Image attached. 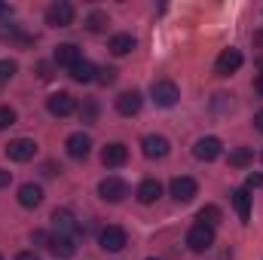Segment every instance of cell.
<instances>
[{"label": "cell", "instance_id": "cell-36", "mask_svg": "<svg viewBox=\"0 0 263 260\" xmlns=\"http://www.w3.org/2000/svg\"><path fill=\"white\" fill-rule=\"evenodd\" d=\"M254 89H257V95H263V73L254 80Z\"/></svg>", "mask_w": 263, "mask_h": 260}, {"label": "cell", "instance_id": "cell-37", "mask_svg": "<svg viewBox=\"0 0 263 260\" xmlns=\"http://www.w3.org/2000/svg\"><path fill=\"white\" fill-rule=\"evenodd\" d=\"M254 43H263V31L260 34H254Z\"/></svg>", "mask_w": 263, "mask_h": 260}, {"label": "cell", "instance_id": "cell-15", "mask_svg": "<svg viewBox=\"0 0 263 260\" xmlns=\"http://www.w3.org/2000/svg\"><path fill=\"white\" fill-rule=\"evenodd\" d=\"M135 196H138V202H141V205H153V202L162 196V184H159L156 178H147V181H141V184H138Z\"/></svg>", "mask_w": 263, "mask_h": 260}, {"label": "cell", "instance_id": "cell-21", "mask_svg": "<svg viewBox=\"0 0 263 260\" xmlns=\"http://www.w3.org/2000/svg\"><path fill=\"white\" fill-rule=\"evenodd\" d=\"M95 73H98V67L92 65V62H86V59H80L77 65L70 67V77H73L77 83H92V80H95Z\"/></svg>", "mask_w": 263, "mask_h": 260}, {"label": "cell", "instance_id": "cell-3", "mask_svg": "<svg viewBox=\"0 0 263 260\" xmlns=\"http://www.w3.org/2000/svg\"><path fill=\"white\" fill-rule=\"evenodd\" d=\"M98 196H101L104 202H123V199L129 196V184H126L123 178L110 175V178H104V181L98 184Z\"/></svg>", "mask_w": 263, "mask_h": 260}, {"label": "cell", "instance_id": "cell-29", "mask_svg": "<svg viewBox=\"0 0 263 260\" xmlns=\"http://www.w3.org/2000/svg\"><path fill=\"white\" fill-rule=\"evenodd\" d=\"M95 114H98V104L95 101H86L83 104V123H95Z\"/></svg>", "mask_w": 263, "mask_h": 260}, {"label": "cell", "instance_id": "cell-4", "mask_svg": "<svg viewBox=\"0 0 263 260\" xmlns=\"http://www.w3.org/2000/svg\"><path fill=\"white\" fill-rule=\"evenodd\" d=\"M46 110H49L52 117H70V114L77 110V98H73L70 92H52V95L46 98Z\"/></svg>", "mask_w": 263, "mask_h": 260}, {"label": "cell", "instance_id": "cell-7", "mask_svg": "<svg viewBox=\"0 0 263 260\" xmlns=\"http://www.w3.org/2000/svg\"><path fill=\"white\" fill-rule=\"evenodd\" d=\"M73 22V6L67 3V0H59V3H52L49 9H46V25H52V28H67Z\"/></svg>", "mask_w": 263, "mask_h": 260}, {"label": "cell", "instance_id": "cell-2", "mask_svg": "<svg viewBox=\"0 0 263 260\" xmlns=\"http://www.w3.org/2000/svg\"><path fill=\"white\" fill-rule=\"evenodd\" d=\"M150 95H153V101H156L159 107H175L178 98H181V92H178V86H175L172 80H156V83L150 86Z\"/></svg>", "mask_w": 263, "mask_h": 260}, {"label": "cell", "instance_id": "cell-33", "mask_svg": "<svg viewBox=\"0 0 263 260\" xmlns=\"http://www.w3.org/2000/svg\"><path fill=\"white\" fill-rule=\"evenodd\" d=\"M9 181H12V175H9V172H3V169H0V187H9Z\"/></svg>", "mask_w": 263, "mask_h": 260}, {"label": "cell", "instance_id": "cell-11", "mask_svg": "<svg viewBox=\"0 0 263 260\" xmlns=\"http://www.w3.org/2000/svg\"><path fill=\"white\" fill-rule=\"evenodd\" d=\"M168 138H162V135H144V141H141V150H144V156L147 159H165L168 156Z\"/></svg>", "mask_w": 263, "mask_h": 260}, {"label": "cell", "instance_id": "cell-25", "mask_svg": "<svg viewBox=\"0 0 263 260\" xmlns=\"http://www.w3.org/2000/svg\"><path fill=\"white\" fill-rule=\"evenodd\" d=\"M15 70H18V65H15L12 59H3V62H0V86H6V83L15 77Z\"/></svg>", "mask_w": 263, "mask_h": 260}, {"label": "cell", "instance_id": "cell-5", "mask_svg": "<svg viewBox=\"0 0 263 260\" xmlns=\"http://www.w3.org/2000/svg\"><path fill=\"white\" fill-rule=\"evenodd\" d=\"M34 153H37V144L31 138H15L6 144V156L12 162H28V159H34Z\"/></svg>", "mask_w": 263, "mask_h": 260}, {"label": "cell", "instance_id": "cell-38", "mask_svg": "<svg viewBox=\"0 0 263 260\" xmlns=\"http://www.w3.org/2000/svg\"><path fill=\"white\" fill-rule=\"evenodd\" d=\"M257 67H260V73H263V55H260V59H257Z\"/></svg>", "mask_w": 263, "mask_h": 260}, {"label": "cell", "instance_id": "cell-39", "mask_svg": "<svg viewBox=\"0 0 263 260\" xmlns=\"http://www.w3.org/2000/svg\"><path fill=\"white\" fill-rule=\"evenodd\" d=\"M147 260H159V257H147Z\"/></svg>", "mask_w": 263, "mask_h": 260}, {"label": "cell", "instance_id": "cell-1", "mask_svg": "<svg viewBox=\"0 0 263 260\" xmlns=\"http://www.w3.org/2000/svg\"><path fill=\"white\" fill-rule=\"evenodd\" d=\"M211 245H214V230H211V227L193 224V227L187 230V248H190V251L202 254V251H208Z\"/></svg>", "mask_w": 263, "mask_h": 260}, {"label": "cell", "instance_id": "cell-22", "mask_svg": "<svg viewBox=\"0 0 263 260\" xmlns=\"http://www.w3.org/2000/svg\"><path fill=\"white\" fill-rule=\"evenodd\" d=\"M132 49H135V37H132V34H117V37H110V52H114V55H129Z\"/></svg>", "mask_w": 263, "mask_h": 260}, {"label": "cell", "instance_id": "cell-35", "mask_svg": "<svg viewBox=\"0 0 263 260\" xmlns=\"http://www.w3.org/2000/svg\"><path fill=\"white\" fill-rule=\"evenodd\" d=\"M12 15V6H6V3H0V18H9Z\"/></svg>", "mask_w": 263, "mask_h": 260}, {"label": "cell", "instance_id": "cell-32", "mask_svg": "<svg viewBox=\"0 0 263 260\" xmlns=\"http://www.w3.org/2000/svg\"><path fill=\"white\" fill-rule=\"evenodd\" d=\"M15 260H40L37 251H22V254H15Z\"/></svg>", "mask_w": 263, "mask_h": 260}, {"label": "cell", "instance_id": "cell-12", "mask_svg": "<svg viewBox=\"0 0 263 260\" xmlns=\"http://www.w3.org/2000/svg\"><path fill=\"white\" fill-rule=\"evenodd\" d=\"M220 138H214V135H208V138H199L196 147H193V156L202 159V162H211V159H217L220 156Z\"/></svg>", "mask_w": 263, "mask_h": 260}, {"label": "cell", "instance_id": "cell-9", "mask_svg": "<svg viewBox=\"0 0 263 260\" xmlns=\"http://www.w3.org/2000/svg\"><path fill=\"white\" fill-rule=\"evenodd\" d=\"M52 227H55L59 236H67V239H73V236L80 233V224H77V217H73L67 208H55V211H52Z\"/></svg>", "mask_w": 263, "mask_h": 260}, {"label": "cell", "instance_id": "cell-17", "mask_svg": "<svg viewBox=\"0 0 263 260\" xmlns=\"http://www.w3.org/2000/svg\"><path fill=\"white\" fill-rule=\"evenodd\" d=\"M43 202V190L37 184H22L18 187V205L22 208H37Z\"/></svg>", "mask_w": 263, "mask_h": 260}, {"label": "cell", "instance_id": "cell-40", "mask_svg": "<svg viewBox=\"0 0 263 260\" xmlns=\"http://www.w3.org/2000/svg\"><path fill=\"white\" fill-rule=\"evenodd\" d=\"M0 260H3V257H0Z\"/></svg>", "mask_w": 263, "mask_h": 260}, {"label": "cell", "instance_id": "cell-23", "mask_svg": "<svg viewBox=\"0 0 263 260\" xmlns=\"http://www.w3.org/2000/svg\"><path fill=\"white\" fill-rule=\"evenodd\" d=\"M199 224H205V227L214 230V227L220 224V208H217V205H205V208L199 211Z\"/></svg>", "mask_w": 263, "mask_h": 260}, {"label": "cell", "instance_id": "cell-28", "mask_svg": "<svg viewBox=\"0 0 263 260\" xmlns=\"http://www.w3.org/2000/svg\"><path fill=\"white\" fill-rule=\"evenodd\" d=\"M95 80H98L101 86H110V83H117V67H101Z\"/></svg>", "mask_w": 263, "mask_h": 260}, {"label": "cell", "instance_id": "cell-8", "mask_svg": "<svg viewBox=\"0 0 263 260\" xmlns=\"http://www.w3.org/2000/svg\"><path fill=\"white\" fill-rule=\"evenodd\" d=\"M242 62H245V59H242V52L230 46V49H223V52L217 55L214 70H217V77H230V73H236V70L242 67Z\"/></svg>", "mask_w": 263, "mask_h": 260}, {"label": "cell", "instance_id": "cell-34", "mask_svg": "<svg viewBox=\"0 0 263 260\" xmlns=\"http://www.w3.org/2000/svg\"><path fill=\"white\" fill-rule=\"evenodd\" d=\"M254 129L263 132V110H257V114H254Z\"/></svg>", "mask_w": 263, "mask_h": 260}, {"label": "cell", "instance_id": "cell-24", "mask_svg": "<svg viewBox=\"0 0 263 260\" xmlns=\"http://www.w3.org/2000/svg\"><path fill=\"white\" fill-rule=\"evenodd\" d=\"M251 156H254V153H251L248 147H239V150L230 153V165H233V169H245V165L251 162Z\"/></svg>", "mask_w": 263, "mask_h": 260}, {"label": "cell", "instance_id": "cell-10", "mask_svg": "<svg viewBox=\"0 0 263 260\" xmlns=\"http://www.w3.org/2000/svg\"><path fill=\"white\" fill-rule=\"evenodd\" d=\"M168 190H172V199H175V202H193V196L199 193V184L193 178L181 175V178H175V181L168 184Z\"/></svg>", "mask_w": 263, "mask_h": 260}, {"label": "cell", "instance_id": "cell-14", "mask_svg": "<svg viewBox=\"0 0 263 260\" xmlns=\"http://www.w3.org/2000/svg\"><path fill=\"white\" fill-rule=\"evenodd\" d=\"M126 159H129V147L126 144H107L104 150H101V162L107 165V169H120V165H126Z\"/></svg>", "mask_w": 263, "mask_h": 260}, {"label": "cell", "instance_id": "cell-31", "mask_svg": "<svg viewBox=\"0 0 263 260\" xmlns=\"http://www.w3.org/2000/svg\"><path fill=\"white\" fill-rule=\"evenodd\" d=\"M254 187H263V175H248V181H245V190H254Z\"/></svg>", "mask_w": 263, "mask_h": 260}, {"label": "cell", "instance_id": "cell-13", "mask_svg": "<svg viewBox=\"0 0 263 260\" xmlns=\"http://www.w3.org/2000/svg\"><path fill=\"white\" fill-rule=\"evenodd\" d=\"M65 147H67V156H70V159H86L89 150H92V138L83 135V132H73L65 141Z\"/></svg>", "mask_w": 263, "mask_h": 260}, {"label": "cell", "instance_id": "cell-20", "mask_svg": "<svg viewBox=\"0 0 263 260\" xmlns=\"http://www.w3.org/2000/svg\"><path fill=\"white\" fill-rule=\"evenodd\" d=\"M77 62H80V49H77L73 43H62V46L55 49V65H62V67L70 70Z\"/></svg>", "mask_w": 263, "mask_h": 260}, {"label": "cell", "instance_id": "cell-16", "mask_svg": "<svg viewBox=\"0 0 263 260\" xmlns=\"http://www.w3.org/2000/svg\"><path fill=\"white\" fill-rule=\"evenodd\" d=\"M141 104H144V98H141V92H123L120 98H117V114H123V117H135L138 110H141Z\"/></svg>", "mask_w": 263, "mask_h": 260}, {"label": "cell", "instance_id": "cell-6", "mask_svg": "<svg viewBox=\"0 0 263 260\" xmlns=\"http://www.w3.org/2000/svg\"><path fill=\"white\" fill-rule=\"evenodd\" d=\"M98 239H101V248H104V251H123V248H126V242H129L126 230H123V227H117V224L104 227Z\"/></svg>", "mask_w": 263, "mask_h": 260}, {"label": "cell", "instance_id": "cell-27", "mask_svg": "<svg viewBox=\"0 0 263 260\" xmlns=\"http://www.w3.org/2000/svg\"><path fill=\"white\" fill-rule=\"evenodd\" d=\"M6 43H22V46H31V37H25V34H18V31H3L0 34Z\"/></svg>", "mask_w": 263, "mask_h": 260}, {"label": "cell", "instance_id": "cell-18", "mask_svg": "<svg viewBox=\"0 0 263 260\" xmlns=\"http://www.w3.org/2000/svg\"><path fill=\"white\" fill-rule=\"evenodd\" d=\"M233 208H236L242 224L251 220V196H248V190H233Z\"/></svg>", "mask_w": 263, "mask_h": 260}, {"label": "cell", "instance_id": "cell-26", "mask_svg": "<svg viewBox=\"0 0 263 260\" xmlns=\"http://www.w3.org/2000/svg\"><path fill=\"white\" fill-rule=\"evenodd\" d=\"M104 25H107V15H104V12H92V15L86 18V28H89V31H101Z\"/></svg>", "mask_w": 263, "mask_h": 260}, {"label": "cell", "instance_id": "cell-19", "mask_svg": "<svg viewBox=\"0 0 263 260\" xmlns=\"http://www.w3.org/2000/svg\"><path fill=\"white\" fill-rule=\"evenodd\" d=\"M49 251L55 254V257H73V251H77V245H73V239H67V236H52L49 239Z\"/></svg>", "mask_w": 263, "mask_h": 260}, {"label": "cell", "instance_id": "cell-30", "mask_svg": "<svg viewBox=\"0 0 263 260\" xmlns=\"http://www.w3.org/2000/svg\"><path fill=\"white\" fill-rule=\"evenodd\" d=\"M12 123H15V110L12 107H0V129H6Z\"/></svg>", "mask_w": 263, "mask_h": 260}]
</instances>
